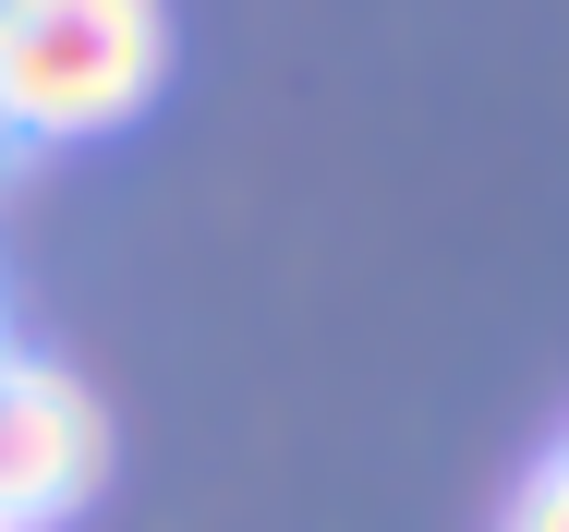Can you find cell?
<instances>
[{"label":"cell","mask_w":569,"mask_h":532,"mask_svg":"<svg viewBox=\"0 0 569 532\" xmlns=\"http://www.w3.org/2000/svg\"><path fill=\"white\" fill-rule=\"evenodd\" d=\"M12 12H24V0H0V24H12Z\"/></svg>","instance_id":"5"},{"label":"cell","mask_w":569,"mask_h":532,"mask_svg":"<svg viewBox=\"0 0 569 532\" xmlns=\"http://www.w3.org/2000/svg\"><path fill=\"white\" fill-rule=\"evenodd\" d=\"M98 472H110V424H98V400H86L61 363L12 351V375H0V532L73 521V509L98 496Z\"/></svg>","instance_id":"2"},{"label":"cell","mask_w":569,"mask_h":532,"mask_svg":"<svg viewBox=\"0 0 569 532\" xmlns=\"http://www.w3.org/2000/svg\"><path fill=\"white\" fill-rule=\"evenodd\" d=\"M170 73V24L158 0H24L0 24V121L24 145H73L121 133Z\"/></svg>","instance_id":"1"},{"label":"cell","mask_w":569,"mask_h":532,"mask_svg":"<svg viewBox=\"0 0 569 532\" xmlns=\"http://www.w3.org/2000/svg\"><path fill=\"white\" fill-rule=\"evenodd\" d=\"M0 375H12V339H0Z\"/></svg>","instance_id":"6"},{"label":"cell","mask_w":569,"mask_h":532,"mask_svg":"<svg viewBox=\"0 0 569 532\" xmlns=\"http://www.w3.org/2000/svg\"><path fill=\"white\" fill-rule=\"evenodd\" d=\"M12 145H24V133H12V121H0V158H12Z\"/></svg>","instance_id":"4"},{"label":"cell","mask_w":569,"mask_h":532,"mask_svg":"<svg viewBox=\"0 0 569 532\" xmlns=\"http://www.w3.org/2000/svg\"><path fill=\"white\" fill-rule=\"evenodd\" d=\"M509 532H569V435L533 460V484L509 496Z\"/></svg>","instance_id":"3"}]
</instances>
